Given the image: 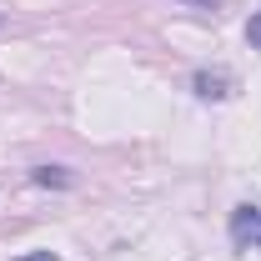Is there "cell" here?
Returning <instances> with one entry per match:
<instances>
[{"mask_svg": "<svg viewBox=\"0 0 261 261\" xmlns=\"http://www.w3.org/2000/svg\"><path fill=\"white\" fill-rule=\"evenodd\" d=\"M231 241L246 251V246H256L261 251V211L256 206H236L231 211Z\"/></svg>", "mask_w": 261, "mask_h": 261, "instance_id": "6da1fadb", "label": "cell"}, {"mask_svg": "<svg viewBox=\"0 0 261 261\" xmlns=\"http://www.w3.org/2000/svg\"><path fill=\"white\" fill-rule=\"evenodd\" d=\"M191 91L201 100H226L231 96V75H226V70H196V75H191Z\"/></svg>", "mask_w": 261, "mask_h": 261, "instance_id": "7a4b0ae2", "label": "cell"}, {"mask_svg": "<svg viewBox=\"0 0 261 261\" xmlns=\"http://www.w3.org/2000/svg\"><path fill=\"white\" fill-rule=\"evenodd\" d=\"M31 181H35V186H45V191H65V186H75V176H70L65 166H35Z\"/></svg>", "mask_w": 261, "mask_h": 261, "instance_id": "3957f363", "label": "cell"}, {"mask_svg": "<svg viewBox=\"0 0 261 261\" xmlns=\"http://www.w3.org/2000/svg\"><path fill=\"white\" fill-rule=\"evenodd\" d=\"M246 40H251V50H261V10L246 20Z\"/></svg>", "mask_w": 261, "mask_h": 261, "instance_id": "277c9868", "label": "cell"}, {"mask_svg": "<svg viewBox=\"0 0 261 261\" xmlns=\"http://www.w3.org/2000/svg\"><path fill=\"white\" fill-rule=\"evenodd\" d=\"M181 5H196V10H221V0H181Z\"/></svg>", "mask_w": 261, "mask_h": 261, "instance_id": "5b68a950", "label": "cell"}, {"mask_svg": "<svg viewBox=\"0 0 261 261\" xmlns=\"http://www.w3.org/2000/svg\"><path fill=\"white\" fill-rule=\"evenodd\" d=\"M20 261H61L56 251H31V256H20Z\"/></svg>", "mask_w": 261, "mask_h": 261, "instance_id": "8992f818", "label": "cell"}]
</instances>
